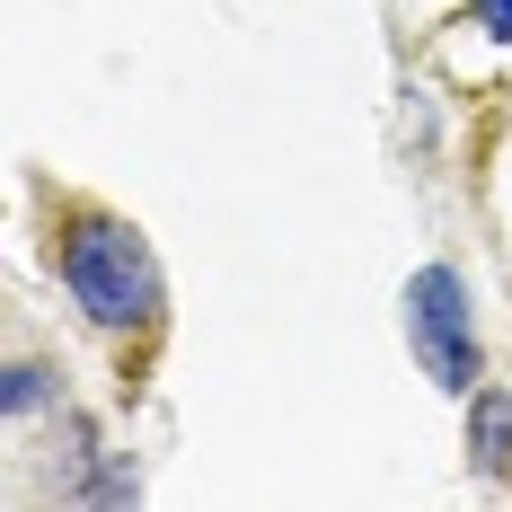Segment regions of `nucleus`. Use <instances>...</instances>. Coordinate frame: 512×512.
<instances>
[{
	"instance_id": "1",
	"label": "nucleus",
	"mask_w": 512,
	"mask_h": 512,
	"mask_svg": "<svg viewBox=\"0 0 512 512\" xmlns=\"http://www.w3.org/2000/svg\"><path fill=\"white\" fill-rule=\"evenodd\" d=\"M45 265L62 283V301L80 309L98 336H151L168 318V274H159L151 239L106 204H62L53 212Z\"/></svg>"
},
{
	"instance_id": "2",
	"label": "nucleus",
	"mask_w": 512,
	"mask_h": 512,
	"mask_svg": "<svg viewBox=\"0 0 512 512\" xmlns=\"http://www.w3.org/2000/svg\"><path fill=\"white\" fill-rule=\"evenodd\" d=\"M407 345H415V371H424L442 398H468V389L486 380L477 301H468V274L451 256H433V265L407 274Z\"/></svg>"
},
{
	"instance_id": "3",
	"label": "nucleus",
	"mask_w": 512,
	"mask_h": 512,
	"mask_svg": "<svg viewBox=\"0 0 512 512\" xmlns=\"http://www.w3.org/2000/svg\"><path fill=\"white\" fill-rule=\"evenodd\" d=\"M460 407H468V468L477 477H504L512 468V389L504 380H477Z\"/></svg>"
},
{
	"instance_id": "4",
	"label": "nucleus",
	"mask_w": 512,
	"mask_h": 512,
	"mask_svg": "<svg viewBox=\"0 0 512 512\" xmlns=\"http://www.w3.org/2000/svg\"><path fill=\"white\" fill-rule=\"evenodd\" d=\"M0 415L9 424H36V415H62V371L36 354H18L9 371H0Z\"/></svg>"
},
{
	"instance_id": "5",
	"label": "nucleus",
	"mask_w": 512,
	"mask_h": 512,
	"mask_svg": "<svg viewBox=\"0 0 512 512\" xmlns=\"http://www.w3.org/2000/svg\"><path fill=\"white\" fill-rule=\"evenodd\" d=\"M62 495H71V504H142V468L98 451V460H80V477H71Z\"/></svg>"
},
{
	"instance_id": "6",
	"label": "nucleus",
	"mask_w": 512,
	"mask_h": 512,
	"mask_svg": "<svg viewBox=\"0 0 512 512\" xmlns=\"http://www.w3.org/2000/svg\"><path fill=\"white\" fill-rule=\"evenodd\" d=\"M468 27H486L495 45H512V0H468Z\"/></svg>"
}]
</instances>
